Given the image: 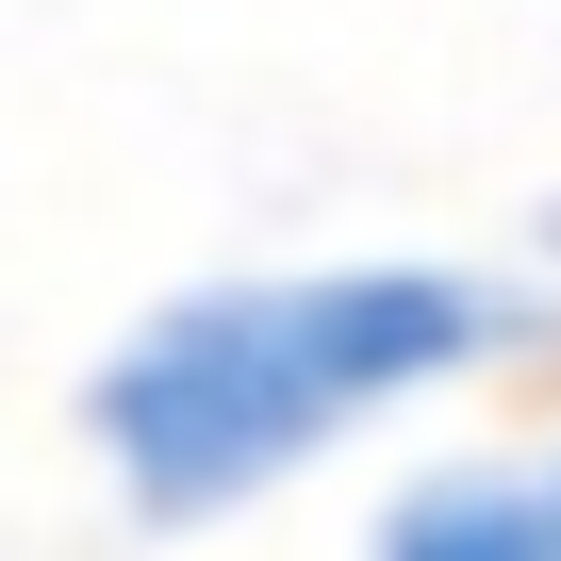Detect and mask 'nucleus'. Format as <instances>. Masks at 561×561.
Listing matches in <instances>:
<instances>
[{"instance_id":"nucleus-1","label":"nucleus","mask_w":561,"mask_h":561,"mask_svg":"<svg viewBox=\"0 0 561 561\" xmlns=\"http://www.w3.org/2000/svg\"><path fill=\"white\" fill-rule=\"evenodd\" d=\"M528 331L512 280L479 264H298V280H215V298H165L116 364H100V462L149 528L248 512L280 495L331 430L495 364Z\"/></svg>"},{"instance_id":"nucleus-2","label":"nucleus","mask_w":561,"mask_h":561,"mask_svg":"<svg viewBox=\"0 0 561 561\" xmlns=\"http://www.w3.org/2000/svg\"><path fill=\"white\" fill-rule=\"evenodd\" d=\"M380 561H561V528H545V479L479 462V479H430V495H397Z\"/></svg>"},{"instance_id":"nucleus-3","label":"nucleus","mask_w":561,"mask_h":561,"mask_svg":"<svg viewBox=\"0 0 561 561\" xmlns=\"http://www.w3.org/2000/svg\"><path fill=\"white\" fill-rule=\"evenodd\" d=\"M528 479H545V528H561V462H528Z\"/></svg>"},{"instance_id":"nucleus-4","label":"nucleus","mask_w":561,"mask_h":561,"mask_svg":"<svg viewBox=\"0 0 561 561\" xmlns=\"http://www.w3.org/2000/svg\"><path fill=\"white\" fill-rule=\"evenodd\" d=\"M545 231H561V215H545Z\"/></svg>"}]
</instances>
